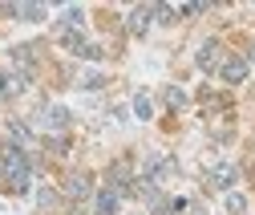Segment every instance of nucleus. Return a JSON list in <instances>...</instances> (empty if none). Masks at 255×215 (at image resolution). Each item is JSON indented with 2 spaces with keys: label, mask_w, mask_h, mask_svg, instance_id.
Wrapping results in <instances>:
<instances>
[{
  "label": "nucleus",
  "mask_w": 255,
  "mask_h": 215,
  "mask_svg": "<svg viewBox=\"0 0 255 215\" xmlns=\"http://www.w3.org/2000/svg\"><path fill=\"white\" fill-rule=\"evenodd\" d=\"M134 114L146 122L150 114H154V106H150V94H142V89H138V94H134Z\"/></svg>",
  "instance_id": "17"
},
{
  "label": "nucleus",
  "mask_w": 255,
  "mask_h": 215,
  "mask_svg": "<svg viewBox=\"0 0 255 215\" xmlns=\"http://www.w3.org/2000/svg\"><path fill=\"white\" fill-rule=\"evenodd\" d=\"M174 171H178V163H174L170 155H154V159H146V171H142V179L158 183V179H166V175H174Z\"/></svg>",
  "instance_id": "8"
},
{
  "label": "nucleus",
  "mask_w": 255,
  "mask_h": 215,
  "mask_svg": "<svg viewBox=\"0 0 255 215\" xmlns=\"http://www.w3.org/2000/svg\"><path fill=\"white\" fill-rule=\"evenodd\" d=\"M247 61H255V41H251V45H247Z\"/></svg>",
  "instance_id": "22"
},
{
  "label": "nucleus",
  "mask_w": 255,
  "mask_h": 215,
  "mask_svg": "<svg viewBox=\"0 0 255 215\" xmlns=\"http://www.w3.org/2000/svg\"><path fill=\"white\" fill-rule=\"evenodd\" d=\"M69 122H73V114H69L65 106H41V110H37V126H41V130L61 134V130H69Z\"/></svg>",
  "instance_id": "2"
},
{
  "label": "nucleus",
  "mask_w": 255,
  "mask_h": 215,
  "mask_svg": "<svg viewBox=\"0 0 255 215\" xmlns=\"http://www.w3.org/2000/svg\"><path fill=\"white\" fill-rule=\"evenodd\" d=\"M118 203H122V195L114 187H102L93 195V215H118Z\"/></svg>",
  "instance_id": "10"
},
{
  "label": "nucleus",
  "mask_w": 255,
  "mask_h": 215,
  "mask_svg": "<svg viewBox=\"0 0 255 215\" xmlns=\"http://www.w3.org/2000/svg\"><path fill=\"white\" fill-rule=\"evenodd\" d=\"M162 102H166V110H174V114L186 110V94H182L178 85H166V89H162Z\"/></svg>",
  "instance_id": "13"
},
{
  "label": "nucleus",
  "mask_w": 255,
  "mask_h": 215,
  "mask_svg": "<svg viewBox=\"0 0 255 215\" xmlns=\"http://www.w3.org/2000/svg\"><path fill=\"white\" fill-rule=\"evenodd\" d=\"M102 81H106V77H102V73H85V77H81V85H85V89H98V85H102Z\"/></svg>",
  "instance_id": "21"
},
{
  "label": "nucleus",
  "mask_w": 255,
  "mask_h": 215,
  "mask_svg": "<svg viewBox=\"0 0 255 215\" xmlns=\"http://www.w3.org/2000/svg\"><path fill=\"white\" fill-rule=\"evenodd\" d=\"M0 183H4V167H0Z\"/></svg>",
  "instance_id": "23"
},
{
  "label": "nucleus",
  "mask_w": 255,
  "mask_h": 215,
  "mask_svg": "<svg viewBox=\"0 0 255 215\" xmlns=\"http://www.w3.org/2000/svg\"><path fill=\"white\" fill-rule=\"evenodd\" d=\"M61 45H65L69 53H81V57H89V61H102V45H89L77 28H61Z\"/></svg>",
  "instance_id": "5"
},
{
  "label": "nucleus",
  "mask_w": 255,
  "mask_h": 215,
  "mask_svg": "<svg viewBox=\"0 0 255 215\" xmlns=\"http://www.w3.org/2000/svg\"><path fill=\"white\" fill-rule=\"evenodd\" d=\"M0 167H4V187L8 191H24L28 187V175H33V163L20 146H0Z\"/></svg>",
  "instance_id": "1"
},
{
  "label": "nucleus",
  "mask_w": 255,
  "mask_h": 215,
  "mask_svg": "<svg viewBox=\"0 0 255 215\" xmlns=\"http://www.w3.org/2000/svg\"><path fill=\"white\" fill-rule=\"evenodd\" d=\"M235 183V167L231 163H219L211 175H207V187H231Z\"/></svg>",
  "instance_id": "12"
},
{
  "label": "nucleus",
  "mask_w": 255,
  "mask_h": 215,
  "mask_svg": "<svg viewBox=\"0 0 255 215\" xmlns=\"http://www.w3.org/2000/svg\"><path fill=\"white\" fill-rule=\"evenodd\" d=\"M182 12H178V4H154V20H162V24H174Z\"/></svg>",
  "instance_id": "15"
},
{
  "label": "nucleus",
  "mask_w": 255,
  "mask_h": 215,
  "mask_svg": "<svg viewBox=\"0 0 255 215\" xmlns=\"http://www.w3.org/2000/svg\"><path fill=\"white\" fill-rule=\"evenodd\" d=\"M81 20H85V12H81L77 4H65V28H77Z\"/></svg>",
  "instance_id": "18"
},
{
  "label": "nucleus",
  "mask_w": 255,
  "mask_h": 215,
  "mask_svg": "<svg viewBox=\"0 0 255 215\" xmlns=\"http://www.w3.org/2000/svg\"><path fill=\"white\" fill-rule=\"evenodd\" d=\"M150 24H154V4H138V8H130V16H126V28H130L134 37H146Z\"/></svg>",
  "instance_id": "7"
},
{
  "label": "nucleus",
  "mask_w": 255,
  "mask_h": 215,
  "mask_svg": "<svg viewBox=\"0 0 255 215\" xmlns=\"http://www.w3.org/2000/svg\"><path fill=\"white\" fill-rule=\"evenodd\" d=\"M199 69L203 73H219L223 69V61H227V57H223V41H215V37H207L203 45H199Z\"/></svg>",
  "instance_id": "3"
},
{
  "label": "nucleus",
  "mask_w": 255,
  "mask_h": 215,
  "mask_svg": "<svg viewBox=\"0 0 255 215\" xmlns=\"http://www.w3.org/2000/svg\"><path fill=\"white\" fill-rule=\"evenodd\" d=\"M45 142H49V138H45ZM49 150H53V155H65V150H69V142L61 138V134H53V142H49Z\"/></svg>",
  "instance_id": "20"
},
{
  "label": "nucleus",
  "mask_w": 255,
  "mask_h": 215,
  "mask_svg": "<svg viewBox=\"0 0 255 215\" xmlns=\"http://www.w3.org/2000/svg\"><path fill=\"white\" fill-rule=\"evenodd\" d=\"M57 199H61V195H57L53 187H37V207H41V211H53Z\"/></svg>",
  "instance_id": "16"
},
{
  "label": "nucleus",
  "mask_w": 255,
  "mask_h": 215,
  "mask_svg": "<svg viewBox=\"0 0 255 215\" xmlns=\"http://www.w3.org/2000/svg\"><path fill=\"white\" fill-rule=\"evenodd\" d=\"M134 171H130V159H118L114 167H110V187L118 191V195H134Z\"/></svg>",
  "instance_id": "6"
},
{
  "label": "nucleus",
  "mask_w": 255,
  "mask_h": 215,
  "mask_svg": "<svg viewBox=\"0 0 255 215\" xmlns=\"http://www.w3.org/2000/svg\"><path fill=\"white\" fill-rule=\"evenodd\" d=\"M49 16V4H37V0H24V4H16V20H45Z\"/></svg>",
  "instance_id": "11"
},
{
  "label": "nucleus",
  "mask_w": 255,
  "mask_h": 215,
  "mask_svg": "<svg viewBox=\"0 0 255 215\" xmlns=\"http://www.w3.org/2000/svg\"><path fill=\"white\" fill-rule=\"evenodd\" d=\"M65 195H69V203H85V199H93V175H89V171H69V179H65Z\"/></svg>",
  "instance_id": "4"
},
{
  "label": "nucleus",
  "mask_w": 255,
  "mask_h": 215,
  "mask_svg": "<svg viewBox=\"0 0 255 215\" xmlns=\"http://www.w3.org/2000/svg\"><path fill=\"white\" fill-rule=\"evenodd\" d=\"M8 134H12V146H28V142H33V134H28V126H24V122H8Z\"/></svg>",
  "instance_id": "14"
},
{
  "label": "nucleus",
  "mask_w": 255,
  "mask_h": 215,
  "mask_svg": "<svg viewBox=\"0 0 255 215\" xmlns=\"http://www.w3.org/2000/svg\"><path fill=\"white\" fill-rule=\"evenodd\" d=\"M227 211H231V215H243V211H247V199L231 191V195H227Z\"/></svg>",
  "instance_id": "19"
},
{
  "label": "nucleus",
  "mask_w": 255,
  "mask_h": 215,
  "mask_svg": "<svg viewBox=\"0 0 255 215\" xmlns=\"http://www.w3.org/2000/svg\"><path fill=\"white\" fill-rule=\"evenodd\" d=\"M219 77L227 81V85L247 81V57H227V61H223V69H219Z\"/></svg>",
  "instance_id": "9"
}]
</instances>
